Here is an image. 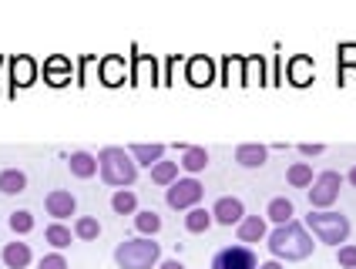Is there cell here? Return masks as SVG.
<instances>
[{
  "label": "cell",
  "instance_id": "6da1fadb",
  "mask_svg": "<svg viewBox=\"0 0 356 269\" xmlns=\"http://www.w3.org/2000/svg\"><path fill=\"white\" fill-rule=\"evenodd\" d=\"M266 246L273 252V259H286V263H299V259H309L313 256V236L306 232V226H299L296 219L276 226V229L266 236Z\"/></svg>",
  "mask_w": 356,
  "mask_h": 269
},
{
  "label": "cell",
  "instance_id": "7a4b0ae2",
  "mask_svg": "<svg viewBox=\"0 0 356 269\" xmlns=\"http://www.w3.org/2000/svg\"><path fill=\"white\" fill-rule=\"evenodd\" d=\"M98 172L104 178V185H115V189H124V185H135L138 178V165L135 158L118 148V145H108L98 152Z\"/></svg>",
  "mask_w": 356,
  "mask_h": 269
},
{
  "label": "cell",
  "instance_id": "3957f363",
  "mask_svg": "<svg viewBox=\"0 0 356 269\" xmlns=\"http://www.w3.org/2000/svg\"><path fill=\"white\" fill-rule=\"evenodd\" d=\"M115 263L121 269H152L161 263V246L155 239H128V243H118L115 249Z\"/></svg>",
  "mask_w": 356,
  "mask_h": 269
},
{
  "label": "cell",
  "instance_id": "277c9868",
  "mask_svg": "<svg viewBox=\"0 0 356 269\" xmlns=\"http://www.w3.org/2000/svg\"><path fill=\"white\" fill-rule=\"evenodd\" d=\"M306 229L326 246H343L350 239V219L343 212H309L306 215Z\"/></svg>",
  "mask_w": 356,
  "mask_h": 269
},
{
  "label": "cell",
  "instance_id": "5b68a950",
  "mask_svg": "<svg viewBox=\"0 0 356 269\" xmlns=\"http://www.w3.org/2000/svg\"><path fill=\"white\" fill-rule=\"evenodd\" d=\"M339 185H343V175L339 172L316 175V178H313V185H309V206H313L316 212H326L339 199Z\"/></svg>",
  "mask_w": 356,
  "mask_h": 269
},
{
  "label": "cell",
  "instance_id": "8992f818",
  "mask_svg": "<svg viewBox=\"0 0 356 269\" xmlns=\"http://www.w3.org/2000/svg\"><path fill=\"white\" fill-rule=\"evenodd\" d=\"M202 182L198 178H178L168 185V192H165V202H168V209H195L198 202H202Z\"/></svg>",
  "mask_w": 356,
  "mask_h": 269
},
{
  "label": "cell",
  "instance_id": "52a82bcc",
  "mask_svg": "<svg viewBox=\"0 0 356 269\" xmlns=\"http://www.w3.org/2000/svg\"><path fill=\"white\" fill-rule=\"evenodd\" d=\"M212 269H259V259L249 246H225L212 256Z\"/></svg>",
  "mask_w": 356,
  "mask_h": 269
},
{
  "label": "cell",
  "instance_id": "ba28073f",
  "mask_svg": "<svg viewBox=\"0 0 356 269\" xmlns=\"http://www.w3.org/2000/svg\"><path fill=\"white\" fill-rule=\"evenodd\" d=\"M242 219H245V206H242V199L222 195L216 206H212V222H218V226H238Z\"/></svg>",
  "mask_w": 356,
  "mask_h": 269
},
{
  "label": "cell",
  "instance_id": "9c48e42d",
  "mask_svg": "<svg viewBox=\"0 0 356 269\" xmlns=\"http://www.w3.org/2000/svg\"><path fill=\"white\" fill-rule=\"evenodd\" d=\"M44 209H47V215H54L60 222V219H67V215L78 212V199H74V192H67V189H51L47 199H44Z\"/></svg>",
  "mask_w": 356,
  "mask_h": 269
},
{
  "label": "cell",
  "instance_id": "30bf717a",
  "mask_svg": "<svg viewBox=\"0 0 356 269\" xmlns=\"http://www.w3.org/2000/svg\"><path fill=\"white\" fill-rule=\"evenodd\" d=\"M286 71H289V81H293L296 88H306V84H313V77H316V64H313V58H306V54H296V58H289Z\"/></svg>",
  "mask_w": 356,
  "mask_h": 269
},
{
  "label": "cell",
  "instance_id": "8fae6325",
  "mask_svg": "<svg viewBox=\"0 0 356 269\" xmlns=\"http://www.w3.org/2000/svg\"><path fill=\"white\" fill-rule=\"evenodd\" d=\"M101 71V81L108 84V88H118V84H124V77H128V64H124V58H118V54H108V58L98 64Z\"/></svg>",
  "mask_w": 356,
  "mask_h": 269
},
{
  "label": "cell",
  "instance_id": "7c38bea8",
  "mask_svg": "<svg viewBox=\"0 0 356 269\" xmlns=\"http://www.w3.org/2000/svg\"><path fill=\"white\" fill-rule=\"evenodd\" d=\"M266 158H269V148H266V145H256V141L238 145L236 148V162L242 165V169H262Z\"/></svg>",
  "mask_w": 356,
  "mask_h": 269
},
{
  "label": "cell",
  "instance_id": "4fadbf2b",
  "mask_svg": "<svg viewBox=\"0 0 356 269\" xmlns=\"http://www.w3.org/2000/svg\"><path fill=\"white\" fill-rule=\"evenodd\" d=\"M0 259H3L7 269H27L34 256H31V246H27V243H7L3 252H0Z\"/></svg>",
  "mask_w": 356,
  "mask_h": 269
},
{
  "label": "cell",
  "instance_id": "5bb4252c",
  "mask_svg": "<svg viewBox=\"0 0 356 269\" xmlns=\"http://www.w3.org/2000/svg\"><path fill=\"white\" fill-rule=\"evenodd\" d=\"M67 169H71L74 178H95V175H98V155L74 152L71 158H67Z\"/></svg>",
  "mask_w": 356,
  "mask_h": 269
},
{
  "label": "cell",
  "instance_id": "9a60e30c",
  "mask_svg": "<svg viewBox=\"0 0 356 269\" xmlns=\"http://www.w3.org/2000/svg\"><path fill=\"white\" fill-rule=\"evenodd\" d=\"M128 155L135 158V165H148V169H155L161 158H165V145H159V141H152V145H131L128 148Z\"/></svg>",
  "mask_w": 356,
  "mask_h": 269
},
{
  "label": "cell",
  "instance_id": "2e32d148",
  "mask_svg": "<svg viewBox=\"0 0 356 269\" xmlns=\"http://www.w3.org/2000/svg\"><path fill=\"white\" fill-rule=\"evenodd\" d=\"M212 77H216V64H212L209 58H192L188 61V84L205 88V84H212Z\"/></svg>",
  "mask_w": 356,
  "mask_h": 269
},
{
  "label": "cell",
  "instance_id": "e0dca14e",
  "mask_svg": "<svg viewBox=\"0 0 356 269\" xmlns=\"http://www.w3.org/2000/svg\"><path fill=\"white\" fill-rule=\"evenodd\" d=\"M293 215H296V206H293V199H286V195H279V199H273V202L266 206V219L276 222V226L293 222Z\"/></svg>",
  "mask_w": 356,
  "mask_h": 269
},
{
  "label": "cell",
  "instance_id": "ac0fdd59",
  "mask_svg": "<svg viewBox=\"0 0 356 269\" xmlns=\"http://www.w3.org/2000/svg\"><path fill=\"white\" fill-rule=\"evenodd\" d=\"M266 236H269L266 219H259V215H245V219L238 222V243H262Z\"/></svg>",
  "mask_w": 356,
  "mask_h": 269
},
{
  "label": "cell",
  "instance_id": "d6986e66",
  "mask_svg": "<svg viewBox=\"0 0 356 269\" xmlns=\"http://www.w3.org/2000/svg\"><path fill=\"white\" fill-rule=\"evenodd\" d=\"M44 77L54 84V88H60V84H67L71 81V61L67 58H51V61H44Z\"/></svg>",
  "mask_w": 356,
  "mask_h": 269
},
{
  "label": "cell",
  "instance_id": "ffe728a7",
  "mask_svg": "<svg viewBox=\"0 0 356 269\" xmlns=\"http://www.w3.org/2000/svg\"><path fill=\"white\" fill-rule=\"evenodd\" d=\"M185 172H205V165H209V152L202 148V145H188L185 152H181V162H178Z\"/></svg>",
  "mask_w": 356,
  "mask_h": 269
},
{
  "label": "cell",
  "instance_id": "44dd1931",
  "mask_svg": "<svg viewBox=\"0 0 356 269\" xmlns=\"http://www.w3.org/2000/svg\"><path fill=\"white\" fill-rule=\"evenodd\" d=\"M24 189H27V175L20 169H3L0 172V192L3 195H20Z\"/></svg>",
  "mask_w": 356,
  "mask_h": 269
},
{
  "label": "cell",
  "instance_id": "7402d4cb",
  "mask_svg": "<svg viewBox=\"0 0 356 269\" xmlns=\"http://www.w3.org/2000/svg\"><path fill=\"white\" fill-rule=\"evenodd\" d=\"M10 71H14V84L27 88V84H34V77H38V64L31 58H17L10 64Z\"/></svg>",
  "mask_w": 356,
  "mask_h": 269
},
{
  "label": "cell",
  "instance_id": "603a6c76",
  "mask_svg": "<svg viewBox=\"0 0 356 269\" xmlns=\"http://www.w3.org/2000/svg\"><path fill=\"white\" fill-rule=\"evenodd\" d=\"M111 209L118 212V215H135L138 212V195L131 192V189H118V192L111 195Z\"/></svg>",
  "mask_w": 356,
  "mask_h": 269
},
{
  "label": "cell",
  "instance_id": "cb8c5ba5",
  "mask_svg": "<svg viewBox=\"0 0 356 269\" xmlns=\"http://www.w3.org/2000/svg\"><path fill=\"white\" fill-rule=\"evenodd\" d=\"M209 226H212V212L209 209H188V215H185V229L192 232V236H202V232H209Z\"/></svg>",
  "mask_w": 356,
  "mask_h": 269
},
{
  "label": "cell",
  "instance_id": "d4e9b609",
  "mask_svg": "<svg viewBox=\"0 0 356 269\" xmlns=\"http://www.w3.org/2000/svg\"><path fill=\"white\" fill-rule=\"evenodd\" d=\"M286 178H289V185H293V189H309V185H313V169H309V162H296V165H289Z\"/></svg>",
  "mask_w": 356,
  "mask_h": 269
},
{
  "label": "cell",
  "instance_id": "484cf974",
  "mask_svg": "<svg viewBox=\"0 0 356 269\" xmlns=\"http://www.w3.org/2000/svg\"><path fill=\"white\" fill-rule=\"evenodd\" d=\"M74 236H78L81 243H95L101 236V222L95 215H81L78 222H74Z\"/></svg>",
  "mask_w": 356,
  "mask_h": 269
},
{
  "label": "cell",
  "instance_id": "4316f807",
  "mask_svg": "<svg viewBox=\"0 0 356 269\" xmlns=\"http://www.w3.org/2000/svg\"><path fill=\"white\" fill-rule=\"evenodd\" d=\"M152 182H155V185H172V182H178V162H165V158H161L159 165L152 169Z\"/></svg>",
  "mask_w": 356,
  "mask_h": 269
},
{
  "label": "cell",
  "instance_id": "83f0119b",
  "mask_svg": "<svg viewBox=\"0 0 356 269\" xmlns=\"http://www.w3.org/2000/svg\"><path fill=\"white\" fill-rule=\"evenodd\" d=\"M135 226H138V232H145V236L152 239V236L161 229V215H159V212H152V209L135 212Z\"/></svg>",
  "mask_w": 356,
  "mask_h": 269
},
{
  "label": "cell",
  "instance_id": "f1b7e54d",
  "mask_svg": "<svg viewBox=\"0 0 356 269\" xmlns=\"http://www.w3.org/2000/svg\"><path fill=\"white\" fill-rule=\"evenodd\" d=\"M44 239H47L54 249H67V246H71V229H67V226H60V222H54V226H47V229H44Z\"/></svg>",
  "mask_w": 356,
  "mask_h": 269
},
{
  "label": "cell",
  "instance_id": "f546056e",
  "mask_svg": "<svg viewBox=\"0 0 356 269\" xmlns=\"http://www.w3.org/2000/svg\"><path fill=\"white\" fill-rule=\"evenodd\" d=\"M10 229L17 232V236H27V232L34 229V212H27V209H20V212H10Z\"/></svg>",
  "mask_w": 356,
  "mask_h": 269
},
{
  "label": "cell",
  "instance_id": "4dcf8cb0",
  "mask_svg": "<svg viewBox=\"0 0 356 269\" xmlns=\"http://www.w3.org/2000/svg\"><path fill=\"white\" fill-rule=\"evenodd\" d=\"M356 68V44H339V71Z\"/></svg>",
  "mask_w": 356,
  "mask_h": 269
},
{
  "label": "cell",
  "instance_id": "1f68e13d",
  "mask_svg": "<svg viewBox=\"0 0 356 269\" xmlns=\"http://www.w3.org/2000/svg\"><path fill=\"white\" fill-rule=\"evenodd\" d=\"M337 263H339L343 269H356V246H339Z\"/></svg>",
  "mask_w": 356,
  "mask_h": 269
},
{
  "label": "cell",
  "instance_id": "d6a6232c",
  "mask_svg": "<svg viewBox=\"0 0 356 269\" xmlns=\"http://www.w3.org/2000/svg\"><path fill=\"white\" fill-rule=\"evenodd\" d=\"M38 269H67V259L60 252H51V256H44L38 263Z\"/></svg>",
  "mask_w": 356,
  "mask_h": 269
},
{
  "label": "cell",
  "instance_id": "836d02e7",
  "mask_svg": "<svg viewBox=\"0 0 356 269\" xmlns=\"http://www.w3.org/2000/svg\"><path fill=\"white\" fill-rule=\"evenodd\" d=\"M299 152L306 155V158H313V155H323V152H326V145H309V141H306V145H299Z\"/></svg>",
  "mask_w": 356,
  "mask_h": 269
},
{
  "label": "cell",
  "instance_id": "e575fe53",
  "mask_svg": "<svg viewBox=\"0 0 356 269\" xmlns=\"http://www.w3.org/2000/svg\"><path fill=\"white\" fill-rule=\"evenodd\" d=\"M159 269H185L178 259H165V263H159Z\"/></svg>",
  "mask_w": 356,
  "mask_h": 269
},
{
  "label": "cell",
  "instance_id": "d590c367",
  "mask_svg": "<svg viewBox=\"0 0 356 269\" xmlns=\"http://www.w3.org/2000/svg\"><path fill=\"white\" fill-rule=\"evenodd\" d=\"M259 269H282V263H279V259H269V263H259Z\"/></svg>",
  "mask_w": 356,
  "mask_h": 269
},
{
  "label": "cell",
  "instance_id": "8d00e7d4",
  "mask_svg": "<svg viewBox=\"0 0 356 269\" xmlns=\"http://www.w3.org/2000/svg\"><path fill=\"white\" fill-rule=\"evenodd\" d=\"M346 178H350V185H353V189H356V165H353V169H350V175H346Z\"/></svg>",
  "mask_w": 356,
  "mask_h": 269
}]
</instances>
